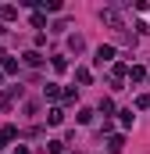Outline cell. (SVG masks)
<instances>
[{
	"label": "cell",
	"instance_id": "obj_8",
	"mask_svg": "<svg viewBox=\"0 0 150 154\" xmlns=\"http://www.w3.org/2000/svg\"><path fill=\"white\" fill-rule=\"evenodd\" d=\"M57 93H61V90H57V82H46V86H43V97H50V100H54Z\"/></svg>",
	"mask_w": 150,
	"mask_h": 154
},
{
	"label": "cell",
	"instance_id": "obj_4",
	"mask_svg": "<svg viewBox=\"0 0 150 154\" xmlns=\"http://www.w3.org/2000/svg\"><path fill=\"white\" fill-rule=\"evenodd\" d=\"M11 140H14V125H4V129H0V147H7Z\"/></svg>",
	"mask_w": 150,
	"mask_h": 154
},
{
	"label": "cell",
	"instance_id": "obj_2",
	"mask_svg": "<svg viewBox=\"0 0 150 154\" xmlns=\"http://www.w3.org/2000/svg\"><path fill=\"white\" fill-rule=\"evenodd\" d=\"M14 97H22V86H11V90H4V97H0V108H11V104H14Z\"/></svg>",
	"mask_w": 150,
	"mask_h": 154
},
{
	"label": "cell",
	"instance_id": "obj_3",
	"mask_svg": "<svg viewBox=\"0 0 150 154\" xmlns=\"http://www.w3.org/2000/svg\"><path fill=\"white\" fill-rule=\"evenodd\" d=\"M93 61H97V65H107V61H114V47H100Z\"/></svg>",
	"mask_w": 150,
	"mask_h": 154
},
{
	"label": "cell",
	"instance_id": "obj_6",
	"mask_svg": "<svg viewBox=\"0 0 150 154\" xmlns=\"http://www.w3.org/2000/svg\"><path fill=\"white\" fill-rule=\"evenodd\" d=\"M46 122H50V125H61V122H64V111H61V108H54V111L46 115Z\"/></svg>",
	"mask_w": 150,
	"mask_h": 154
},
{
	"label": "cell",
	"instance_id": "obj_7",
	"mask_svg": "<svg viewBox=\"0 0 150 154\" xmlns=\"http://www.w3.org/2000/svg\"><path fill=\"white\" fill-rule=\"evenodd\" d=\"M122 147H125V140H122V136H111V140H107V151H111V154H118Z\"/></svg>",
	"mask_w": 150,
	"mask_h": 154
},
{
	"label": "cell",
	"instance_id": "obj_5",
	"mask_svg": "<svg viewBox=\"0 0 150 154\" xmlns=\"http://www.w3.org/2000/svg\"><path fill=\"white\" fill-rule=\"evenodd\" d=\"M25 65H29V68H39V65H43V57H39L36 50H29V54H25Z\"/></svg>",
	"mask_w": 150,
	"mask_h": 154
},
{
	"label": "cell",
	"instance_id": "obj_1",
	"mask_svg": "<svg viewBox=\"0 0 150 154\" xmlns=\"http://www.w3.org/2000/svg\"><path fill=\"white\" fill-rule=\"evenodd\" d=\"M100 22H107V25H114V29H122V14H118L114 7H104V11H100Z\"/></svg>",
	"mask_w": 150,
	"mask_h": 154
},
{
	"label": "cell",
	"instance_id": "obj_9",
	"mask_svg": "<svg viewBox=\"0 0 150 154\" xmlns=\"http://www.w3.org/2000/svg\"><path fill=\"white\" fill-rule=\"evenodd\" d=\"M147 75V72H143V68H140V65H132V68H129V79H132V82H140V79Z\"/></svg>",
	"mask_w": 150,
	"mask_h": 154
},
{
	"label": "cell",
	"instance_id": "obj_11",
	"mask_svg": "<svg viewBox=\"0 0 150 154\" xmlns=\"http://www.w3.org/2000/svg\"><path fill=\"white\" fill-rule=\"evenodd\" d=\"M0 79H4V72H0Z\"/></svg>",
	"mask_w": 150,
	"mask_h": 154
},
{
	"label": "cell",
	"instance_id": "obj_10",
	"mask_svg": "<svg viewBox=\"0 0 150 154\" xmlns=\"http://www.w3.org/2000/svg\"><path fill=\"white\" fill-rule=\"evenodd\" d=\"M75 79H79L82 86H89V79H93V75H89V68H79V72H75Z\"/></svg>",
	"mask_w": 150,
	"mask_h": 154
}]
</instances>
